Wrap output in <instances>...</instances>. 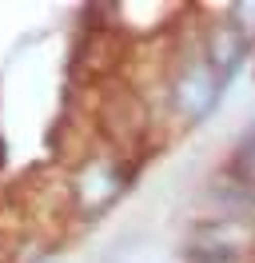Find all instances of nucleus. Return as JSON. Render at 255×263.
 I'll list each match as a JSON object with an SVG mask.
<instances>
[{
	"label": "nucleus",
	"instance_id": "nucleus-1",
	"mask_svg": "<svg viewBox=\"0 0 255 263\" xmlns=\"http://www.w3.org/2000/svg\"><path fill=\"white\" fill-rule=\"evenodd\" d=\"M140 180V156L120 152L96 136L92 148L72 156L60 176V212L72 223H96Z\"/></svg>",
	"mask_w": 255,
	"mask_h": 263
},
{
	"label": "nucleus",
	"instance_id": "nucleus-2",
	"mask_svg": "<svg viewBox=\"0 0 255 263\" xmlns=\"http://www.w3.org/2000/svg\"><path fill=\"white\" fill-rule=\"evenodd\" d=\"M195 36H199V48H204L207 64L215 68L220 84L231 92L235 80L243 76V68L251 64L255 40L243 32L227 12H223V4H220V8H204V12H195Z\"/></svg>",
	"mask_w": 255,
	"mask_h": 263
},
{
	"label": "nucleus",
	"instance_id": "nucleus-3",
	"mask_svg": "<svg viewBox=\"0 0 255 263\" xmlns=\"http://www.w3.org/2000/svg\"><path fill=\"white\" fill-rule=\"evenodd\" d=\"M179 247L255 255V223H243V219H231V215H215V212H195L179 231Z\"/></svg>",
	"mask_w": 255,
	"mask_h": 263
},
{
	"label": "nucleus",
	"instance_id": "nucleus-4",
	"mask_svg": "<svg viewBox=\"0 0 255 263\" xmlns=\"http://www.w3.org/2000/svg\"><path fill=\"white\" fill-rule=\"evenodd\" d=\"M199 212H215V215H231V219L255 223V183L239 180L235 172L215 164L199 183Z\"/></svg>",
	"mask_w": 255,
	"mask_h": 263
},
{
	"label": "nucleus",
	"instance_id": "nucleus-5",
	"mask_svg": "<svg viewBox=\"0 0 255 263\" xmlns=\"http://www.w3.org/2000/svg\"><path fill=\"white\" fill-rule=\"evenodd\" d=\"M56 247H60L56 235L28 228L24 235L8 239V263H48L52 255H56Z\"/></svg>",
	"mask_w": 255,
	"mask_h": 263
},
{
	"label": "nucleus",
	"instance_id": "nucleus-6",
	"mask_svg": "<svg viewBox=\"0 0 255 263\" xmlns=\"http://www.w3.org/2000/svg\"><path fill=\"white\" fill-rule=\"evenodd\" d=\"M220 164L227 167V172H235L239 180L255 183V120L235 132V140L227 144V152H223Z\"/></svg>",
	"mask_w": 255,
	"mask_h": 263
},
{
	"label": "nucleus",
	"instance_id": "nucleus-7",
	"mask_svg": "<svg viewBox=\"0 0 255 263\" xmlns=\"http://www.w3.org/2000/svg\"><path fill=\"white\" fill-rule=\"evenodd\" d=\"M175 263H255V255H239V251H199V247H179Z\"/></svg>",
	"mask_w": 255,
	"mask_h": 263
},
{
	"label": "nucleus",
	"instance_id": "nucleus-8",
	"mask_svg": "<svg viewBox=\"0 0 255 263\" xmlns=\"http://www.w3.org/2000/svg\"><path fill=\"white\" fill-rule=\"evenodd\" d=\"M4 167H8V140L0 136V172H4Z\"/></svg>",
	"mask_w": 255,
	"mask_h": 263
}]
</instances>
